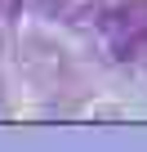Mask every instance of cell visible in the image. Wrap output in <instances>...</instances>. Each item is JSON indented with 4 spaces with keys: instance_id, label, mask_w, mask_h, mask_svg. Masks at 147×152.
Here are the masks:
<instances>
[{
    "instance_id": "1",
    "label": "cell",
    "mask_w": 147,
    "mask_h": 152,
    "mask_svg": "<svg viewBox=\"0 0 147 152\" xmlns=\"http://www.w3.org/2000/svg\"><path fill=\"white\" fill-rule=\"evenodd\" d=\"M103 40L116 58H147V0H129L103 14Z\"/></svg>"
},
{
    "instance_id": "2",
    "label": "cell",
    "mask_w": 147,
    "mask_h": 152,
    "mask_svg": "<svg viewBox=\"0 0 147 152\" xmlns=\"http://www.w3.org/2000/svg\"><path fill=\"white\" fill-rule=\"evenodd\" d=\"M71 5H80V0H36V9H45V14H62Z\"/></svg>"
}]
</instances>
